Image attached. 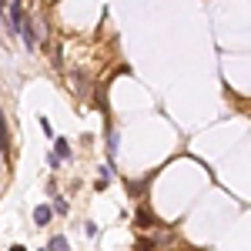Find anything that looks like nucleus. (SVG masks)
Returning a JSON list of instances; mask_svg holds the SVG:
<instances>
[{
	"label": "nucleus",
	"mask_w": 251,
	"mask_h": 251,
	"mask_svg": "<svg viewBox=\"0 0 251 251\" xmlns=\"http://www.w3.org/2000/svg\"><path fill=\"white\" fill-rule=\"evenodd\" d=\"M50 218H54V208H47V204L34 208V225H37V228H44V225H47Z\"/></svg>",
	"instance_id": "1"
},
{
	"label": "nucleus",
	"mask_w": 251,
	"mask_h": 251,
	"mask_svg": "<svg viewBox=\"0 0 251 251\" xmlns=\"http://www.w3.org/2000/svg\"><path fill=\"white\" fill-rule=\"evenodd\" d=\"M107 184H111V164H104V168H100V174H97V181H94V188H97V191H104Z\"/></svg>",
	"instance_id": "2"
},
{
	"label": "nucleus",
	"mask_w": 251,
	"mask_h": 251,
	"mask_svg": "<svg viewBox=\"0 0 251 251\" xmlns=\"http://www.w3.org/2000/svg\"><path fill=\"white\" fill-rule=\"evenodd\" d=\"M54 154H57L60 161H67V157H71V144H67L64 137H57V141H54Z\"/></svg>",
	"instance_id": "3"
},
{
	"label": "nucleus",
	"mask_w": 251,
	"mask_h": 251,
	"mask_svg": "<svg viewBox=\"0 0 251 251\" xmlns=\"http://www.w3.org/2000/svg\"><path fill=\"white\" fill-rule=\"evenodd\" d=\"M117 141H121V134L111 127V131H107V157H111V161H114V154H117Z\"/></svg>",
	"instance_id": "4"
},
{
	"label": "nucleus",
	"mask_w": 251,
	"mask_h": 251,
	"mask_svg": "<svg viewBox=\"0 0 251 251\" xmlns=\"http://www.w3.org/2000/svg\"><path fill=\"white\" fill-rule=\"evenodd\" d=\"M47 251H71L67 248V238H64V234H54L50 245H47Z\"/></svg>",
	"instance_id": "5"
},
{
	"label": "nucleus",
	"mask_w": 251,
	"mask_h": 251,
	"mask_svg": "<svg viewBox=\"0 0 251 251\" xmlns=\"http://www.w3.org/2000/svg\"><path fill=\"white\" fill-rule=\"evenodd\" d=\"M67 211H71L67 198H60V194H57V198H54V214H67Z\"/></svg>",
	"instance_id": "6"
},
{
	"label": "nucleus",
	"mask_w": 251,
	"mask_h": 251,
	"mask_svg": "<svg viewBox=\"0 0 251 251\" xmlns=\"http://www.w3.org/2000/svg\"><path fill=\"white\" fill-rule=\"evenodd\" d=\"M40 127H44V134L54 137V127H50V121H47V114H40Z\"/></svg>",
	"instance_id": "7"
},
{
	"label": "nucleus",
	"mask_w": 251,
	"mask_h": 251,
	"mask_svg": "<svg viewBox=\"0 0 251 251\" xmlns=\"http://www.w3.org/2000/svg\"><path fill=\"white\" fill-rule=\"evenodd\" d=\"M47 164H50V168H60V157L54 154V151H47Z\"/></svg>",
	"instance_id": "8"
},
{
	"label": "nucleus",
	"mask_w": 251,
	"mask_h": 251,
	"mask_svg": "<svg viewBox=\"0 0 251 251\" xmlns=\"http://www.w3.org/2000/svg\"><path fill=\"white\" fill-rule=\"evenodd\" d=\"M137 221H141V225H151L154 218H151V214H148V211H137Z\"/></svg>",
	"instance_id": "9"
},
{
	"label": "nucleus",
	"mask_w": 251,
	"mask_h": 251,
	"mask_svg": "<svg viewBox=\"0 0 251 251\" xmlns=\"http://www.w3.org/2000/svg\"><path fill=\"white\" fill-rule=\"evenodd\" d=\"M7 141V121H3V114H0V144Z\"/></svg>",
	"instance_id": "10"
},
{
	"label": "nucleus",
	"mask_w": 251,
	"mask_h": 251,
	"mask_svg": "<svg viewBox=\"0 0 251 251\" xmlns=\"http://www.w3.org/2000/svg\"><path fill=\"white\" fill-rule=\"evenodd\" d=\"M10 251H27V248H24V245H14V248H10Z\"/></svg>",
	"instance_id": "11"
},
{
	"label": "nucleus",
	"mask_w": 251,
	"mask_h": 251,
	"mask_svg": "<svg viewBox=\"0 0 251 251\" xmlns=\"http://www.w3.org/2000/svg\"><path fill=\"white\" fill-rule=\"evenodd\" d=\"M0 164H3V144H0Z\"/></svg>",
	"instance_id": "12"
},
{
	"label": "nucleus",
	"mask_w": 251,
	"mask_h": 251,
	"mask_svg": "<svg viewBox=\"0 0 251 251\" xmlns=\"http://www.w3.org/2000/svg\"><path fill=\"white\" fill-rule=\"evenodd\" d=\"M0 7H7V0H0Z\"/></svg>",
	"instance_id": "13"
}]
</instances>
